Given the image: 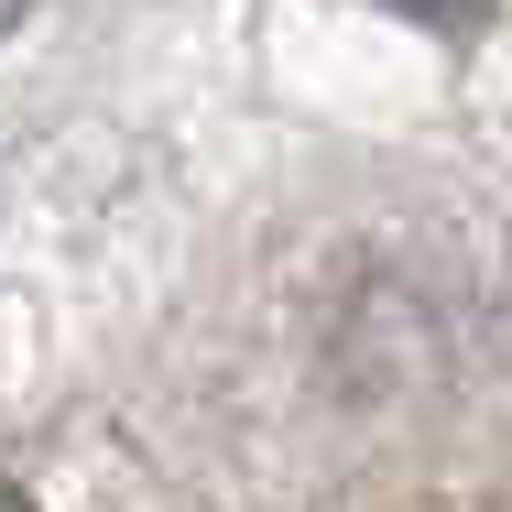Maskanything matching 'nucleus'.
Returning a JSON list of instances; mask_svg holds the SVG:
<instances>
[{
	"label": "nucleus",
	"mask_w": 512,
	"mask_h": 512,
	"mask_svg": "<svg viewBox=\"0 0 512 512\" xmlns=\"http://www.w3.org/2000/svg\"><path fill=\"white\" fill-rule=\"evenodd\" d=\"M404 22H425V33H447V44H469V33H491V0H393Z\"/></svg>",
	"instance_id": "1"
},
{
	"label": "nucleus",
	"mask_w": 512,
	"mask_h": 512,
	"mask_svg": "<svg viewBox=\"0 0 512 512\" xmlns=\"http://www.w3.org/2000/svg\"><path fill=\"white\" fill-rule=\"evenodd\" d=\"M22 11H33V0H0V33H11V22H22Z\"/></svg>",
	"instance_id": "2"
},
{
	"label": "nucleus",
	"mask_w": 512,
	"mask_h": 512,
	"mask_svg": "<svg viewBox=\"0 0 512 512\" xmlns=\"http://www.w3.org/2000/svg\"><path fill=\"white\" fill-rule=\"evenodd\" d=\"M0 512H33V502H22V491H11V480H0Z\"/></svg>",
	"instance_id": "3"
}]
</instances>
